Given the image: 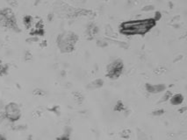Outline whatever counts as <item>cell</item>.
I'll use <instances>...</instances> for the list:
<instances>
[{"label": "cell", "instance_id": "3", "mask_svg": "<svg viewBox=\"0 0 187 140\" xmlns=\"http://www.w3.org/2000/svg\"><path fill=\"white\" fill-rule=\"evenodd\" d=\"M124 69V64L121 60H115L107 66L106 75L111 79H117Z\"/></svg>", "mask_w": 187, "mask_h": 140}, {"label": "cell", "instance_id": "4", "mask_svg": "<svg viewBox=\"0 0 187 140\" xmlns=\"http://www.w3.org/2000/svg\"><path fill=\"white\" fill-rule=\"evenodd\" d=\"M20 109L18 104L14 102H10L5 107V116L11 121H16L20 117Z\"/></svg>", "mask_w": 187, "mask_h": 140}, {"label": "cell", "instance_id": "6", "mask_svg": "<svg viewBox=\"0 0 187 140\" xmlns=\"http://www.w3.org/2000/svg\"><path fill=\"white\" fill-rule=\"evenodd\" d=\"M148 87H151V89H148V90L149 92H154V93H157V92H160L162 90H163L165 89V87L163 85H152L150 86L149 84H148Z\"/></svg>", "mask_w": 187, "mask_h": 140}, {"label": "cell", "instance_id": "1", "mask_svg": "<svg viewBox=\"0 0 187 140\" xmlns=\"http://www.w3.org/2000/svg\"><path fill=\"white\" fill-rule=\"evenodd\" d=\"M156 25V20L148 19L144 20L128 21L121 25V32L125 34H143Z\"/></svg>", "mask_w": 187, "mask_h": 140}, {"label": "cell", "instance_id": "2", "mask_svg": "<svg viewBox=\"0 0 187 140\" xmlns=\"http://www.w3.org/2000/svg\"><path fill=\"white\" fill-rule=\"evenodd\" d=\"M77 40V34L74 32H65L60 34L58 38V46L63 52H70L73 50L74 46Z\"/></svg>", "mask_w": 187, "mask_h": 140}, {"label": "cell", "instance_id": "5", "mask_svg": "<svg viewBox=\"0 0 187 140\" xmlns=\"http://www.w3.org/2000/svg\"><path fill=\"white\" fill-rule=\"evenodd\" d=\"M184 101V96L181 94H177L174 96H171V102L174 105H178L182 103Z\"/></svg>", "mask_w": 187, "mask_h": 140}]
</instances>
